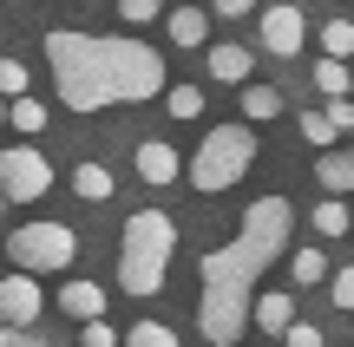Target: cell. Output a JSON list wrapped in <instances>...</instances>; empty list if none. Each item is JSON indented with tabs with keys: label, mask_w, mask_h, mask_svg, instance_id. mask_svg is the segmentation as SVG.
<instances>
[{
	"label": "cell",
	"mask_w": 354,
	"mask_h": 347,
	"mask_svg": "<svg viewBox=\"0 0 354 347\" xmlns=\"http://www.w3.org/2000/svg\"><path fill=\"white\" fill-rule=\"evenodd\" d=\"M289 230H295V204L282 190L256 197L250 210H243L236 236H230L223 249H210V256L197 262L203 288H197V335L210 347H236L250 335V308H256V275L276 269V256L289 249Z\"/></svg>",
	"instance_id": "6da1fadb"
},
{
	"label": "cell",
	"mask_w": 354,
	"mask_h": 347,
	"mask_svg": "<svg viewBox=\"0 0 354 347\" xmlns=\"http://www.w3.org/2000/svg\"><path fill=\"white\" fill-rule=\"evenodd\" d=\"M118 20L125 26H151V20H165V0H118Z\"/></svg>",
	"instance_id": "484cf974"
},
{
	"label": "cell",
	"mask_w": 354,
	"mask_h": 347,
	"mask_svg": "<svg viewBox=\"0 0 354 347\" xmlns=\"http://www.w3.org/2000/svg\"><path fill=\"white\" fill-rule=\"evenodd\" d=\"M131 164H138V177H145V184H158V190H165V184H177V177H184V157H177V151H171L165 138H145V144H138V157H131Z\"/></svg>",
	"instance_id": "9c48e42d"
},
{
	"label": "cell",
	"mask_w": 354,
	"mask_h": 347,
	"mask_svg": "<svg viewBox=\"0 0 354 347\" xmlns=\"http://www.w3.org/2000/svg\"><path fill=\"white\" fill-rule=\"evenodd\" d=\"M354 230V210L342 204V197H328V204H315V236L328 243V236H348Z\"/></svg>",
	"instance_id": "ac0fdd59"
},
{
	"label": "cell",
	"mask_w": 354,
	"mask_h": 347,
	"mask_svg": "<svg viewBox=\"0 0 354 347\" xmlns=\"http://www.w3.org/2000/svg\"><path fill=\"white\" fill-rule=\"evenodd\" d=\"M210 79L216 86H250V52L243 46H210Z\"/></svg>",
	"instance_id": "9a60e30c"
},
{
	"label": "cell",
	"mask_w": 354,
	"mask_h": 347,
	"mask_svg": "<svg viewBox=\"0 0 354 347\" xmlns=\"http://www.w3.org/2000/svg\"><path fill=\"white\" fill-rule=\"evenodd\" d=\"M0 210H7V197H0Z\"/></svg>",
	"instance_id": "836d02e7"
},
{
	"label": "cell",
	"mask_w": 354,
	"mask_h": 347,
	"mask_svg": "<svg viewBox=\"0 0 354 347\" xmlns=\"http://www.w3.org/2000/svg\"><path fill=\"white\" fill-rule=\"evenodd\" d=\"M125 347H177V335L165 321H131L125 328Z\"/></svg>",
	"instance_id": "d4e9b609"
},
{
	"label": "cell",
	"mask_w": 354,
	"mask_h": 347,
	"mask_svg": "<svg viewBox=\"0 0 354 347\" xmlns=\"http://www.w3.org/2000/svg\"><path fill=\"white\" fill-rule=\"evenodd\" d=\"M171 256H177V217L165 210H131L125 217V236H118V288L131 301H151L171 275Z\"/></svg>",
	"instance_id": "3957f363"
},
{
	"label": "cell",
	"mask_w": 354,
	"mask_h": 347,
	"mask_svg": "<svg viewBox=\"0 0 354 347\" xmlns=\"http://www.w3.org/2000/svg\"><path fill=\"white\" fill-rule=\"evenodd\" d=\"M26 86H33V72H26V59H13V52H0V99H26Z\"/></svg>",
	"instance_id": "603a6c76"
},
{
	"label": "cell",
	"mask_w": 354,
	"mask_h": 347,
	"mask_svg": "<svg viewBox=\"0 0 354 347\" xmlns=\"http://www.w3.org/2000/svg\"><path fill=\"white\" fill-rule=\"evenodd\" d=\"M295 125H302V138L315 144L322 157H328V151H335V138H342V125H335L328 112H302V118H295Z\"/></svg>",
	"instance_id": "ffe728a7"
},
{
	"label": "cell",
	"mask_w": 354,
	"mask_h": 347,
	"mask_svg": "<svg viewBox=\"0 0 354 347\" xmlns=\"http://www.w3.org/2000/svg\"><path fill=\"white\" fill-rule=\"evenodd\" d=\"M79 347H125V335H118L112 321H86V335H79Z\"/></svg>",
	"instance_id": "4316f807"
},
{
	"label": "cell",
	"mask_w": 354,
	"mask_h": 347,
	"mask_svg": "<svg viewBox=\"0 0 354 347\" xmlns=\"http://www.w3.org/2000/svg\"><path fill=\"white\" fill-rule=\"evenodd\" d=\"M0 347H7V328H0Z\"/></svg>",
	"instance_id": "d6a6232c"
},
{
	"label": "cell",
	"mask_w": 354,
	"mask_h": 347,
	"mask_svg": "<svg viewBox=\"0 0 354 347\" xmlns=\"http://www.w3.org/2000/svg\"><path fill=\"white\" fill-rule=\"evenodd\" d=\"M243 118H256V125L282 118V92L276 86H243Z\"/></svg>",
	"instance_id": "e0dca14e"
},
{
	"label": "cell",
	"mask_w": 354,
	"mask_h": 347,
	"mask_svg": "<svg viewBox=\"0 0 354 347\" xmlns=\"http://www.w3.org/2000/svg\"><path fill=\"white\" fill-rule=\"evenodd\" d=\"M322 112H328V118H335V125H342V131L354 125V99H328V105H322Z\"/></svg>",
	"instance_id": "4dcf8cb0"
},
{
	"label": "cell",
	"mask_w": 354,
	"mask_h": 347,
	"mask_svg": "<svg viewBox=\"0 0 354 347\" xmlns=\"http://www.w3.org/2000/svg\"><path fill=\"white\" fill-rule=\"evenodd\" d=\"M282 347H322V321H295L289 335H282Z\"/></svg>",
	"instance_id": "83f0119b"
},
{
	"label": "cell",
	"mask_w": 354,
	"mask_h": 347,
	"mask_svg": "<svg viewBox=\"0 0 354 347\" xmlns=\"http://www.w3.org/2000/svg\"><path fill=\"white\" fill-rule=\"evenodd\" d=\"M73 256H79L73 223H20L7 236V262L20 275H59V269H73Z\"/></svg>",
	"instance_id": "5b68a950"
},
{
	"label": "cell",
	"mask_w": 354,
	"mask_h": 347,
	"mask_svg": "<svg viewBox=\"0 0 354 347\" xmlns=\"http://www.w3.org/2000/svg\"><path fill=\"white\" fill-rule=\"evenodd\" d=\"M59 315H73V321H105V288L99 282H59Z\"/></svg>",
	"instance_id": "7c38bea8"
},
{
	"label": "cell",
	"mask_w": 354,
	"mask_h": 347,
	"mask_svg": "<svg viewBox=\"0 0 354 347\" xmlns=\"http://www.w3.org/2000/svg\"><path fill=\"white\" fill-rule=\"evenodd\" d=\"M315 177H322V190H354V144H335L328 157H315Z\"/></svg>",
	"instance_id": "5bb4252c"
},
{
	"label": "cell",
	"mask_w": 354,
	"mask_h": 347,
	"mask_svg": "<svg viewBox=\"0 0 354 347\" xmlns=\"http://www.w3.org/2000/svg\"><path fill=\"white\" fill-rule=\"evenodd\" d=\"M315 86H322V99H354V79L342 59H315Z\"/></svg>",
	"instance_id": "7402d4cb"
},
{
	"label": "cell",
	"mask_w": 354,
	"mask_h": 347,
	"mask_svg": "<svg viewBox=\"0 0 354 347\" xmlns=\"http://www.w3.org/2000/svg\"><path fill=\"white\" fill-rule=\"evenodd\" d=\"M39 315H46V295L33 275H0V328H33Z\"/></svg>",
	"instance_id": "ba28073f"
},
{
	"label": "cell",
	"mask_w": 354,
	"mask_h": 347,
	"mask_svg": "<svg viewBox=\"0 0 354 347\" xmlns=\"http://www.w3.org/2000/svg\"><path fill=\"white\" fill-rule=\"evenodd\" d=\"M46 190H53L46 151H33V144H7V151H0V197H7V204H39Z\"/></svg>",
	"instance_id": "8992f818"
},
{
	"label": "cell",
	"mask_w": 354,
	"mask_h": 347,
	"mask_svg": "<svg viewBox=\"0 0 354 347\" xmlns=\"http://www.w3.org/2000/svg\"><path fill=\"white\" fill-rule=\"evenodd\" d=\"M0 131H7V99H0Z\"/></svg>",
	"instance_id": "1f68e13d"
},
{
	"label": "cell",
	"mask_w": 354,
	"mask_h": 347,
	"mask_svg": "<svg viewBox=\"0 0 354 347\" xmlns=\"http://www.w3.org/2000/svg\"><path fill=\"white\" fill-rule=\"evenodd\" d=\"M190 7H197V0H190Z\"/></svg>",
	"instance_id": "e575fe53"
},
{
	"label": "cell",
	"mask_w": 354,
	"mask_h": 347,
	"mask_svg": "<svg viewBox=\"0 0 354 347\" xmlns=\"http://www.w3.org/2000/svg\"><path fill=\"white\" fill-rule=\"evenodd\" d=\"M250 321L263 328V335H289L302 315H295V295H289V288H263V295H256V308H250Z\"/></svg>",
	"instance_id": "30bf717a"
},
{
	"label": "cell",
	"mask_w": 354,
	"mask_h": 347,
	"mask_svg": "<svg viewBox=\"0 0 354 347\" xmlns=\"http://www.w3.org/2000/svg\"><path fill=\"white\" fill-rule=\"evenodd\" d=\"M7 125L33 138V131H46V125H53V112H46V105L33 99V92H26V99H13V105H7Z\"/></svg>",
	"instance_id": "2e32d148"
},
{
	"label": "cell",
	"mask_w": 354,
	"mask_h": 347,
	"mask_svg": "<svg viewBox=\"0 0 354 347\" xmlns=\"http://www.w3.org/2000/svg\"><path fill=\"white\" fill-rule=\"evenodd\" d=\"M165 39H171V46H203V39H210V7H190V0H184V7H171L165 13Z\"/></svg>",
	"instance_id": "8fae6325"
},
{
	"label": "cell",
	"mask_w": 354,
	"mask_h": 347,
	"mask_svg": "<svg viewBox=\"0 0 354 347\" xmlns=\"http://www.w3.org/2000/svg\"><path fill=\"white\" fill-rule=\"evenodd\" d=\"M322 59H354V20H322Z\"/></svg>",
	"instance_id": "d6986e66"
},
{
	"label": "cell",
	"mask_w": 354,
	"mask_h": 347,
	"mask_svg": "<svg viewBox=\"0 0 354 347\" xmlns=\"http://www.w3.org/2000/svg\"><path fill=\"white\" fill-rule=\"evenodd\" d=\"M46 66H53V86H59V105L79 118L105 112V105H145L165 92V52L145 46V39H125V33L112 39V33L53 26Z\"/></svg>",
	"instance_id": "7a4b0ae2"
},
{
	"label": "cell",
	"mask_w": 354,
	"mask_h": 347,
	"mask_svg": "<svg viewBox=\"0 0 354 347\" xmlns=\"http://www.w3.org/2000/svg\"><path fill=\"white\" fill-rule=\"evenodd\" d=\"M112 190H118V177L105 164H92V157H86V164H73V197H79V204H105Z\"/></svg>",
	"instance_id": "4fadbf2b"
},
{
	"label": "cell",
	"mask_w": 354,
	"mask_h": 347,
	"mask_svg": "<svg viewBox=\"0 0 354 347\" xmlns=\"http://www.w3.org/2000/svg\"><path fill=\"white\" fill-rule=\"evenodd\" d=\"M289 275H295V282H302V288H315L322 275H328V256H322V243L295 249V256H289Z\"/></svg>",
	"instance_id": "44dd1931"
},
{
	"label": "cell",
	"mask_w": 354,
	"mask_h": 347,
	"mask_svg": "<svg viewBox=\"0 0 354 347\" xmlns=\"http://www.w3.org/2000/svg\"><path fill=\"white\" fill-rule=\"evenodd\" d=\"M216 20H243V13H263V0H210Z\"/></svg>",
	"instance_id": "f1b7e54d"
},
{
	"label": "cell",
	"mask_w": 354,
	"mask_h": 347,
	"mask_svg": "<svg viewBox=\"0 0 354 347\" xmlns=\"http://www.w3.org/2000/svg\"><path fill=\"white\" fill-rule=\"evenodd\" d=\"M250 164H256V131L250 125H216V131H203V144L190 151L184 177H190L197 197H216V190H236V184L250 177Z\"/></svg>",
	"instance_id": "277c9868"
},
{
	"label": "cell",
	"mask_w": 354,
	"mask_h": 347,
	"mask_svg": "<svg viewBox=\"0 0 354 347\" xmlns=\"http://www.w3.org/2000/svg\"><path fill=\"white\" fill-rule=\"evenodd\" d=\"M256 20H263V46L276 52V59H295V52L308 46V13L289 7V0H282V7H269V13H256Z\"/></svg>",
	"instance_id": "52a82bcc"
},
{
	"label": "cell",
	"mask_w": 354,
	"mask_h": 347,
	"mask_svg": "<svg viewBox=\"0 0 354 347\" xmlns=\"http://www.w3.org/2000/svg\"><path fill=\"white\" fill-rule=\"evenodd\" d=\"M165 112L171 118H203V86H171L165 92Z\"/></svg>",
	"instance_id": "cb8c5ba5"
},
{
	"label": "cell",
	"mask_w": 354,
	"mask_h": 347,
	"mask_svg": "<svg viewBox=\"0 0 354 347\" xmlns=\"http://www.w3.org/2000/svg\"><path fill=\"white\" fill-rule=\"evenodd\" d=\"M335 308L354 315V262H348V269H335Z\"/></svg>",
	"instance_id": "f546056e"
}]
</instances>
